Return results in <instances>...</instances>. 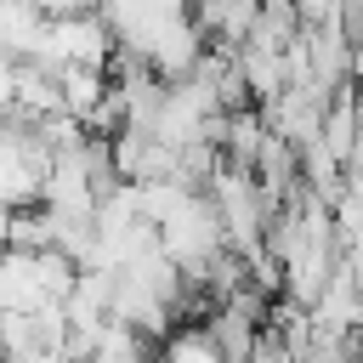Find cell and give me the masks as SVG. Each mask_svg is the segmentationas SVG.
<instances>
[{
  "label": "cell",
  "mask_w": 363,
  "mask_h": 363,
  "mask_svg": "<svg viewBox=\"0 0 363 363\" xmlns=\"http://www.w3.org/2000/svg\"><path fill=\"white\" fill-rule=\"evenodd\" d=\"M159 363H221V352H216V346L204 340V329L193 323V329H170Z\"/></svg>",
  "instance_id": "3"
},
{
  "label": "cell",
  "mask_w": 363,
  "mask_h": 363,
  "mask_svg": "<svg viewBox=\"0 0 363 363\" xmlns=\"http://www.w3.org/2000/svg\"><path fill=\"white\" fill-rule=\"evenodd\" d=\"M108 159H113V176H119L125 187L182 182V153H170L153 130H136V125H125L119 136H108Z\"/></svg>",
  "instance_id": "2"
},
{
  "label": "cell",
  "mask_w": 363,
  "mask_h": 363,
  "mask_svg": "<svg viewBox=\"0 0 363 363\" xmlns=\"http://www.w3.org/2000/svg\"><path fill=\"white\" fill-rule=\"evenodd\" d=\"M153 238H159L164 261L182 272V284H199V278L210 272V261H216V255H227L221 221H216V210H210V199H204V193H187V199L170 210V221H159V227H153Z\"/></svg>",
  "instance_id": "1"
},
{
  "label": "cell",
  "mask_w": 363,
  "mask_h": 363,
  "mask_svg": "<svg viewBox=\"0 0 363 363\" xmlns=\"http://www.w3.org/2000/svg\"><path fill=\"white\" fill-rule=\"evenodd\" d=\"M6 227H11V216H6V210H0V250H6Z\"/></svg>",
  "instance_id": "4"
}]
</instances>
